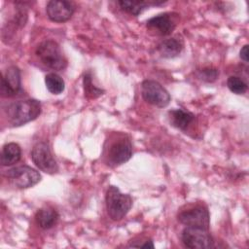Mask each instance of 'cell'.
I'll use <instances>...</instances> for the list:
<instances>
[{"label": "cell", "mask_w": 249, "mask_h": 249, "mask_svg": "<svg viewBox=\"0 0 249 249\" xmlns=\"http://www.w3.org/2000/svg\"><path fill=\"white\" fill-rule=\"evenodd\" d=\"M41 113V103L36 99H25L8 105L6 115L12 126H19L35 120Z\"/></svg>", "instance_id": "6da1fadb"}, {"label": "cell", "mask_w": 249, "mask_h": 249, "mask_svg": "<svg viewBox=\"0 0 249 249\" xmlns=\"http://www.w3.org/2000/svg\"><path fill=\"white\" fill-rule=\"evenodd\" d=\"M132 156V145L127 135L118 133L113 140H109L104 149L106 162L111 166H118L126 162Z\"/></svg>", "instance_id": "7a4b0ae2"}, {"label": "cell", "mask_w": 249, "mask_h": 249, "mask_svg": "<svg viewBox=\"0 0 249 249\" xmlns=\"http://www.w3.org/2000/svg\"><path fill=\"white\" fill-rule=\"evenodd\" d=\"M35 53L40 62L52 70L60 71L67 65V60L60 47L53 40H46L40 43L36 48Z\"/></svg>", "instance_id": "3957f363"}, {"label": "cell", "mask_w": 249, "mask_h": 249, "mask_svg": "<svg viewBox=\"0 0 249 249\" xmlns=\"http://www.w3.org/2000/svg\"><path fill=\"white\" fill-rule=\"evenodd\" d=\"M106 208L109 217L114 221L122 220L132 206V198L120 192L116 186H110L106 193Z\"/></svg>", "instance_id": "277c9868"}, {"label": "cell", "mask_w": 249, "mask_h": 249, "mask_svg": "<svg viewBox=\"0 0 249 249\" xmlns=\"http://www.w3.org/2000/svg\"><path fill=\"white\" fill-rule=\"evenodd\" d=\"M141 94L143 99L159 108L166 107L170 102V94L157 81L145 80L141 84Z\"/></svg>", "instance_id": "5b68a950"}, {"label": "cell", "mask_w": 249, "mask_h": 249, "mask_svg": "<svg viewBox=\"0 0 249 249\" xmlns=\"http://www.w3.org/2000/svg\"><path fill=\"white\" fill-rule=\"evenodd\" d=\"M6 177L13 186L18 189L33 187L41 180L40 173L27 165L17 166L9 169L6 172Z\"/></svg>", "instance_id": "8992f818"}, {"label": "cell", "mask_w": 249, "mask_h": 249, "mask_svg": "<svg viewBox=\"0 0 249 249\" xmlns=\"http://www.w3.org/2000/svg\"><path fill=\"white\" fill-rule=\"evenodd\" d=\"M183 244L192 249H209L213 247V238L208 230L196 227H186L181 234Z\"/></svg>", "instance_id": "52a82bcc"}, {"label": "cell", "mask_w": 249, "mask_h": 249, "mask_svg": "<svg viewBox=\"0 0 249 249\" xmlns=\"http://www.w3.org/2000/svg\"><path fill=\"white\" fill-rule=\"evenodd\" d=\"M31 159L33 163L42 171L53 174L57 172L58 165L54 160L50 146L46 142H38L31 151Z\"/></svg>", "instance_id": "ba28073f"}, {"label": "cell", "mask_w": 249, "mask_h": 249, "mask_svg": "<svg viewBox=\"0 0 249 249\" xmlns=\"http://www.w3.org/2000/svg\"><path fill=\"white\" fill-rule=\"evenodd\" d=\"M178 220L186 227H196L205 230L209 229L210 216L207 208L203 205H196L187 210H183L178 214Z\"/></svg>", "instance_id": "9c48e42d"}, {"label": "cell", "mask_w": 249, "mask_h": 249, "mask_svg": "<svg viewBox=\"0 0 249 249\" xmlns=\"http://www.w3.org/2000/svg\"><path fill=\"white\" fill-rule=\"evenodd\" d=\"M176 27V18L173 14L164 13L158 15L147 21V28L156 35L167 36Z\"/></svg>", "instance_id": "30bf717a"}, {"label": "cell", "mask_w": 249, "mask_h": 249, "mask_svg": "<svg viewBox=\"0 0 249 249\" xmlns=\"http://www.w3.org/2000/svg\"><path fill=\"white\" fill-rule=\"evenodd\" d=\"M47 15L48 18L54 22L67 21L75 11V6L69 1H50L47 4Z\"/></svg>", "instance_id": "8fae6325"}, {"label": "cell", "mask_w": 249, "mask_h": 249, "mask_svg": "<svg viewBox=\"0 0 249 249\" xmlns=\"http://www.w3.org/2000/svg\"><path fill=\"white\" fill-rule=\"evenodd\" d=\"M20 89V72L17 66H10L2 75L0 91L4 97H12Z\"/></svg>", "instance_id": "7c38bea8"}, {"label": "cell", "mask_w": 249, "mask_h": 249, "mask_svg": "<svg viewBox=\"0 0 249 249\" xmlns=\"http://www.w3.org/2000/svg\"><path fill=\"white\" fill-rule=\"evenodd\" d=\"M183 47L184 43L181 38L172 37L160 42L158 46V51L162 57L173 58L182 52Z\"/></svg>", "instance_id": "4fadbf2b"}, {"label": "cell", "mask_w": 249, "mask_h": 249, "mask_svg": "<svg viewBox=\"0 0 249 249\" xmlns=\"http://www.w3.org/2000/svg\"><path fill=\"white\" fill-rule=\"evenodd\" d=\"M169 122L170 124L181 130H185L195 120V115L191 112L182 110V109H174L168 112Z\"/></svg>", "instance_id": "5bb4252c"}, {"label": "cell", "mask_w": 249, "mask_h": 249, "mask_svg": "<svg viewBox=\"0 0 249 249\" xmlns=\"http://www.w3.org/2000/svg\"><path fill=\"white\" fill-rule=\"evenodd\" d=\"M35 220L40 228L48 230L56 224L58 220V213L53 208L44 207L38 210L35 216Z\"/></svg>", "instance_id": "9a60e30c"}, {"label": "cell", "mask_w": 249, "mask_h": 249, "mask_svg": "<svg viewBox=\"0 0 249 249\" xmlns=\"http://www.w3.org/2000/svg\"><path fill=\"white\" fill-rule=\"evenodd\" d=\"M20 156L21 150L17 143H7L1 151V164L3 166L15 164L20 160Z\"/></svg>", "instance_id": "2e32d148"}, {"label": "cell", "mask_w": 249, "mask_h": 249, "mask_svg": "<svg viewBox=\"0 0 249 249\" xmlns=\"http://www.w3.org/2000/svg\"><path fill=\"white\" fill-rule=\"evenodd\" d=\"M162 1H153V2H146V1H128V0H123L119 1L118 4L120 5L121 9L130 15L138 16L144 9L149 7L150 5H160Z\"/></svg>", "instance_id": "e0dca14e"}, {"label": "cell", "mask_w": 249, "mask_h": 249, "mask_svg": "<svg viewBox=\"0 0 249 249\" xmlns=\"http://www.w3.org/2000/svg\"><path fill=\"white\" fill-rule=\"evenodd\" d=\"M45 84L48 90L53 94H60L65 88L63 79L55 73L48 74L45 77Z\"/></svg>", "instance_id": "ac0fdd59"}, {"label": "cell", "mask_w": 249, "mask_h": 249, "mask_svg": "<svg viewBox=\"0 0 249 249\" xmlns=\"http://www.w3.org/2000/svg\"><path fill=\"white\" fill-rule=\"evenodd\" d=\"M83 84H84V91H85V96L88 98H96L98 96H100L101 94H103V90L101 89L96 88L93 84H92V80H91V76L90 73H86L84 76V80H83Z\"/></svg>", "instance_id": "d6986e66"}, {"label": "cell", "mask_w": 249, "mask_h": 249, "mask_svg": "<svg viewBox=\"0 0 249 249\" xmlns=\"http://www.w3.org/2000/svg\"><path fill=\"white\" fill-rule=\"evenodd\" d=\"M229 89L235 94H243L247 90V84L236 76H231L227 81Z\"/></svg>", "instance_id": "ffe728a7"}, {"label": "cell", "mask_w": 249, "mask_h": 249, "mask_svg": "<svg viewBox=\"0 0 249 249\" xmlns=\"http://www.w3.org/2000/svg\"><path fill=\"white\" fill-rule=\"evenodd\" d=\"M218 71L216 69H212V68H204L202 70H200L199 72V78L205 82L211 83L214 82L217 77H218Z\"/></svg>", "instance_id": "44dd1931"}, {"label": "cell", "mask_w": 249, "mask_h": 249, "mask_svg": "<svg viewBox=\"0 0 249 249\" xmlns=\"http://www.w3.org/2000/svg\"><path fill=\"white\" fill-rule=\"evenodd\" d=\"M240 58L245 62L248 61V45H244L243 48L240 50Z\"/></svg>", "instance_id": "7402d4cb"}, {"label": "cell", "mask_w": 249, "mask_h": 249, "mask_svg": "<svg viewBox=\"0 0 249 249\" xmlns=\"http://www.w3.org/2000/svg\"><path fill=\"white\" fill-rule=\"evenodd\" d=\"M138 247H141V248H154V244L151 240L149 241H146L144 244H140L138 245Z\"/></svg>", "instance_id": "603a6c76"}]
</instances>
